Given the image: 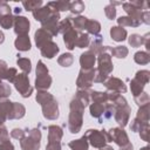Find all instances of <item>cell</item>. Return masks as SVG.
Returning a JSON list of instances; mask_svg holds the SVG:
<instances>
[{"label": "cell", "instance_id": "cell-39", "mask_svg": "<svg viewBox=\"0 0 150 150\" xmlns=\"http://www.w3.org/2000/svg\"><path fill=\"white\" fill-rule=\"evenodd\" d=\"M16 63H18V66L21 68V70H22L25 74H28V73L30 71V69H32L30 60L27 59V57H18Z\"/></svg>", "mask_w": 150, "mask_h": 150}, {"label": "cell", "instance_id": "cell-17", "mask_svg": "<svg viewBox=\"0 0 150 150\" xmlns=\"http://www.w3.org/2000/svg\"><path fill=\"white\" fill-rule=\"evenodd\" d=\"M52 35L48 33V32H46L45 29H42V28H39L36 32H35V43H36V46H38V48H41L43 45H46L47 42H49V41H52Z\"/></svg>", "mask_w": 150, "mask_h": 150}, {"label": "cell", "instance_id": "cell-7", "mask_svg": "<svg viewBox=\"0 0 150 150\" xmlns=\"http://www.w3.org/2000/svg\"><path fill=\"white\" fill-rule=\"evenodd\" d=\"M94 76H95V68L93 69H82L79 73L76 86L79 89H89L91 84L94 83Z\"/></svg>", "mask_w": 150, "mask_h": 150}, {"label": "cell", "instance_id": "cell-40", "mask_svg": "<svg viewBox=\"0 0 150 150\" xmlns=\"http://www.w3.org/2000/svg\"><path fill=\"white\" fill-rule=\"evenodd\" d=\"M70 28H73V21H71V18H66L63 19L62 21L59 22V33H61L62 35L69 30Z\"/></svg>", "mask_w": 150, "mask_h": 150}, {"label": "cell", "instance_id": "cell-52", "mask_svg": "<svg viewBox=\"0 0 150 150\" xmlns=\"http://www.w3.org/2000/svg\"><path fill=\"white\" fill-rule=\"evenodd\" d=\"M5 141H9L8 139V131L4 125H0V143H2Z\"/></svg>", "mask_w": 150, "mask_h": 150}, {"label": "cell", "instance_id": "cell-22", "mask_svg": "<svg viewBox=\"0 0 150 150\" xmlns=\"http://www.w3.org/2000/svg\"><path fill=\"white\" fill-rule=\"evenodd\" d=\"M32 13H33L34 19H35L36 21H39V22L42 23V22L49 16V14L52 13V9L46 5V6H43V7H40V8L35 9V11L32 12Z\"/></svg>", "mask_w": 150, "mask_h": 150}, {"label": "cell", "instance_id": "cell-60", "mask_svg": "<svg viewBox=\"0 0 150 150\" xmlns=\"http://www.w3.org/2000/svg\"><path fill=\"white\" fill-rule=\"evenodd\" d=\"M141 150H149V146H148V145H146V146H144V148H142V149H141Z\"/></svg>", "mask_w": 150, "mask_h": 150}, {"label": "cell", "instance_id": "cell-12", "mask_svg": "<svg viewBox=\"0 0 150 150\" xmlns=\"http://www.w3.org/2000/svg\"><path fill=\"white\" fill-rule=\"evenodd\" d=\"M103 84L105 86V88L110 91H115V93H125L127 91V86L124 84V82L117 77H114V76H109L104 82Z\"/></svg>", "mask_w": 150, "mask_h": 150}, {"label": "cell", "instance_id": "cell-24", "mask_svg": "<svg viewBox=\"0 0 150 150\" xmlns=\"http://www.w3.org/2000/svg\"><path fill=\"white\" fill-rule=\"evenodd\" d=\"M117 23L120 25V27H138L142 22L139 20H136L127 15V16H120L117 19Z\"/></svg>", "mask_w": 150, "mask_h": 150}, {"label": "cell", "instance_id": "cell-8", "mask_svg": "<svg viewBox=\"0 0 150 150\" xmlns=\"http://www.w3.org/2000/svg\"><path fill=\"white\" fill-rule=\"evenodd\" d=\"M59 20H60V13L52 11L49 16L41 23L42 25L41 28L48 32L52 36H55L59 34Z\"/></svg>", "mask_w": 150, "mask_h": 150}, {"label": "cell", "instance_id": "cell-3", "mask_svg": "<svg viewBox=\"0 0 150 150\" xmlns=\"http://www.w3.org/2000/svg\"><path fill=\"white\" fill-rule=\"evenodd\" d=\"M50 84H52V77L48 74V68L42 61H38L35 88L38 90H47L50 87Z\"/></svg>", "mask_w": 150, "mask_h": 150}, {"label": "cell", "instance_id": "cell-25", "mask_svg": "<svg viewBox=\"0 0 150 150\" xmlns=\"http://www.w3.org/2000/svg\"><path fill=\"white\" fill-rule=\"evenodd\" d=\"M69 5H70V1H49L47 4V6L54 11V12H61V11H69Z\"/></svg>", "mask_w": 150, "mask_h": 150}, {"label": "cell", "instance_id": "cell-2", "mask_svg": "<svg viewBox=\"0 0 150 150\" xmlns=\"http://www.w3.org/2000/svg\"><path fill=\"white\" fill-rule=\"evenodd\" d=\"M84 105L74 97L70 102V112H69V120H68V129L71 134H77L81 130L82 122H83V111Z\"/></svg>", "mask_w": 150, "mask_h": 150}, {"label": "cell", "instance_id": "cell-47", "mask_svg": "<svg viewBox=\"0 0 150 150\" xmlns=\"http://www.w3.org/2000/svg\"><path fill=\"white\" fill-rule=\"evenodd\" d=\"M104 13H105V15H107L108 19L114 20L115 16H116V8H115L112 5L109 4V5H107V6L104 7Z\"/></svg>", "mask_w": 150, "mask_h": 150}, {"label": "cell", "instance_id": "cell-11", "mask_svg": "<svg viewBox=\"0 0 150 150\" xmlns=\"http://www.w3.org/2000/svg\"><path fill=\"white\" fill-rule=\"evenodd\" d=\"M14 32L18 36L20 35H28V32H29V21L26 16H22V15H15L14 16Z\"/></svg>", "mask_w": 150, "mask_h": 150}, {"label": "cell", "instance_id": "cell-30", "mask_svg": "<svg viewBox=\"0 0 150 150\" xmlns=\"http://www.w3.org/2000/svg\"><path fill=\"white\" fill-rule=\"evenodd\" d=\"M103 48H104V46L102 45V36L98 34V35H96V38L94 39V41L90 43L89 50L93 52L96 55V54H100L101 52H103Z\"/></svg>", "mask_w": 150, "mask_h": 150}, {"label": "cell", "instance_id": "cell-53", "mask_svg": "<svg viewBox=\"0 0 150 150\" xmlns=\"http://www.w3.org/2000/svg\"><path fill=\"white\" fill-rule=\"evenodd\" d=\"M0 150H14V145L9 141H5L0 143Z\"/></svg>", "mask_w": 150, "mask_h": 150}, {"label": "cell", "instance_id": "cell-10", "mask_svg": "<svg viewBox=\"0 0 150 150\" xmlns=\"http://www.w3.org/2000/svg\"><path fill=\"white\" fill-rule=\"evenodd\" d=\"M108 136H109L110 142L114 141L120 148L129 143V137H128L127 132L122 128H112V129H110L108 131Z\"/></svg>", "mask_w": 150, "mask_h": 150}, {"label": "cell", "instance_id": "cell-57", "mask_svg": "<svg viewBox=\"0 0 150 150\" xmlns=\"http://www.w3.org/2000/svg\"><path fill=\"white\" fill-rule=\"evenodd\" d=\"M4 40H5V35H4V33L0 30V43H2Z\"/></svg>", "mask_w": 150, "mask_h": 150}, {"label": "cell", "instance_id": "cell-6", "mask_svg": "<svg viewBox=\"0 0 150 150\" xmlns=\"http://www.w3.org/2000/svg\"><path fill=\"white\" fill-rule=\"evenodd\" d=\"M13 83L15 86V89L21 94L22 97H29L30 96L33 88L29 84V79H28L27 74H25V73L18 74Z\"/></svg>", "mask_w": 150, "mask_h": 150}, {"label": "cell", "instance_id": "cell-20", "mask_svg": "<svg viewBox=\"0 0 150 150\" xmlns=\"http://www.w3.org/2000/svg\"><path fill=\"white\" fill-rule=\"evenodd\" d=\"M127 35H128V33H127L125 28H123V27L114 26V27H111V29H110V36L112 38V40H115V41H117V42L124 41V40L127 39Z\"/></svg>", "mask_w": 150, "mask_h": 150}, {"label": "cell", "instance_id": "cell-48", "mask_svg": "<svg viewBox=\"0 0 150 150\" xmlns=\"http://www.w3.org/2000/svg\"><path fill=\"white\" fill-rule=\"evenodd\" d=\"M16 75H18V70L15 68H8V71H7V75H6V80L8 82L13 83L15 77H16Z\"/></svg>", "mask_w": 150, "mask_h": 150}, {"label": "cell", "instance_id": "cell-38", "mask_svg": "<svg viewBox=\"0 0 150 150\" xmlns=\"http://www.w3.org/2000/svg\"><path fill=\"white\" fill-rule=\"evenodd\" d=\"M73 62H74V57L70 53H64L57 59V63L62 67H69L73 64Z\"/></svg>", "mask_w": 150, "mask_h": 150}, {"label": "cell", "instance_id": "cell-32", "mask_svg": "<svg viewBox=\"0 0 150 150\" xmlns=\"http://www.w3.org/2000/svg\"><path fill=\"white\" fill-rule=\"evenodd\" d=\"M109 53H110V55H112V56H115V57H117V59H124V57L128 55L129 50H128V48L124 47V46H118V47H114V48L110 47Z\"/></svg>", "mask_w": 150, "mask_h": 150}, {"label": "cell", "instance_id": "cell-5", "mask_svg": "<svg viewBox=\"0 0 150 150\" xmlns=\"http://www.w3.org/2000/svg\"><path fill=\"white\" fill-rule=\"evenodd\" d=\"M84 136L88 139V143H90L94 148L101 149L103 146H105L107 142H110L109 136H108V131L105 130H96V129H89Z\"/></svg>", "mask_w": 150, "mask_h": 150}, {"label": "cell", "instance_id": "cell-18", "mask_svg": "<svg viewBox=\"0 0 150 150\" xmlns=\"http://www.w3.org/2000/svg\"><path fill=\"white\" fill-rule=\"evenodd\" d=\"M25 114H26L25 107H23L21 103L13 102L11 112H9V115H8V120H19V118H22V117L25 116Z\"/></svg>", "mask_w": 150, "mask_h": 150}, {"label": "cell", "instance_id": "cell-43", "mask_svg": "<svg viewBox=\"0 0 150 150\" xmlns=\"http://www.w3.org/2000/svg\"><path fill=\"white\" fill-rule=\"evenodd\" d=\"M128 41L131 47H139L141 45H143V36L139 34H131Z\"/></svg>", "mask_w": 150, "mask_h": 150}, {"label": "cell", "instance_id": "cell-34", "mask_svg": "<svg viewBox=\"0 0 150 150\" xmlns=\"http://www.w3.org/2000/svg\"><path fill=\"white\" fill-rule=\"evenodd\" d=\"M90 43V38L87 33H79V36L76 39V43L75 46L79 47V48H84V47H88Z\"/></svg>", "mask_w": 150, "mask_h": 150}, {"label": "cell", "instance_id": "cell-37", "mask_svg": "<svg viewBox=\"0 0 150 150\" xmlns=\"http://www.w3.org/2000/svg\"><path fill=\"white\" fill-rule=\"evenodd\" d=\"M71 21H73V27H74V28H76V29H79V30H83V29H86L88 18L82 16V15H79V16L74 18Z\"/></svg>", "mask_w": 150, "mask_h": 150}, {"label": "cell", "instance_id": "cell-50", "mask_svg": "<svg viewBox=\"0 0 150 150\" xmlns=\"http://www.w3.org/2000/svg\"><path fill=\"white\" fill-rule=\"evenodd\" d=\"M7 71H8V67H7V63L4 61V60H0V80H6V75H7Z\"/></svg>", "mask_w": 150, "mask_h": 150}, {"label": "cell", "instance_id": "cell-13", "mask_svg": "<svg viewBox=\"0 0 150 150\" xmlns=\"http://www.w3.org/2000/svg\"><path fill=\"white\" fill-rule=\"evenodd\" d=\"M95 61H96V55L90 50L82 53L80 56V64L82 69H93Z\"/></svg>", "mask_w": 150, "mask_h": 150}, {"label": "cell", "instance_id": "cell-29", "mask_svg": "<svg viewBox=\"0 0 150 150\" xmlns=\"http://www.w3.org/2000/svg\"><path fill=\"white\" fill-rule=\"evenodd\" d=\"M90 102L91 103H103L105 104L108 102V93L102 91H93L90 93Z\"/></svg>", "mask_w": 150, "mask_h": 150}, {"label": "cell", "instance_id": "cell-23", "mask_svg": "<svg viewBox=\"0 0 150 150\" xmlns=\"http://www.w3.org/2000/svg\"><path fill=\"white\" fill-rule=\"evenodd\" d=\"M69 148L71 150H88V146H89V143H88V139L87 137L83 135L81 138L79 139H74L71 142H69Z\"/></svg>", "mask_w": 150, "mask_h": 150}, {"label": "cell", "instance_id": "cell-36", "mask_svg": "<svg viewBox=\"0 0 150 150\" xmlns=\"http://www.w3.org/2000/svg\"><path fill=\"white\" fill-rule=\"evenodd\" d=\"M22 6L25 7L26 11L34 12L35 9L42 7V1H41V0H28V1H22Z\"/></svg>", "mask_w": 150, "mask_h": 150}, {"label": "cell", "instance_id": "cell-21", "mask_svg": "<svg viewBox=\"0 0 150 150\" xmlns=\"http://www.w3.org/2000/svg\"><path fill=\"white\" fill-rule=\"evenodd\" d=\"M122 6H123V9L125 11V13L128 14V16L134 18V19L141 21V16H142V12H143V11L136 8V7L132 6L130 2H123Z\"/></svg>", "mask_w": 150, "mask_h": 150}, {"label": "cell", "instance_id": "cell-44", "mask_svg": "<svg viewBox=\"0 0 150 150\" xmlns=\"http://www.w3.org/2000/svg\"><path fill=\"white\" fill-rule=\"evenodd\" d=\"M11 93H12V90H11L9 84L4 83L0 80V98H6L7 96L11 95Z\"/></svg>", "mask_w": 150, "mask_h": 150}, {"label": "cell", "instance_id": "cell-46", "mask_svg": "<svg viewBox=\"0 0 150 150\" xmlns=\"http://www.w3.org/2000/svg\"><path fill=\"white\" fill-rule=\"evenodd\" d=\"M7 14H12V8L6 1H0V19Z\"/></svg>", "mask_w": 150, "mask_h": 150}, {"label": "cell", "instance_id": "cell-31", "mask_svg": "<svg viewBox=\"0 0 150 150\" xmlns=\"http://www.w3.org/2000/svg\"><path fill=\"white\" fill-rule=\"evenodd\" d=\"M86 30L89 33V34H93V35H98L100 30H101V25L98 21L96 20H89L87 21V26H86Z\"/></svg>", "mask_w": 150, "mask_h": 150}, {"label": "cell", "instance_id": "cell-1", "mask_svg": "<svg viewBox=\"0 0 150 150\" xmlns=\"http://www.w3.org/2000/svg\"><path fill=\"white\" fill-rule=\"evenodd\" d=\"M109 50H110V47L105 46L103 48V52L98 54V57H97L98 67L95 69V76H94V82L96 83H103L109 77V74L114 69V66L111 62V55Z\"/></svg>", "mask_w": 150, "mask_h": 150}, {"label": "cell", "instance_id": "cell-33", "mask_svg": "<svg viewBox=\"0 0 150 150\" xmlns=\"http://www.w3.org/2000/svg\"><path fill=\"white\" fill-rule=\"evenodd\" d=\"M135 118H137L138 121H141L143 123H149V103L139 107V109L137 111V116Z\"/></svg>", "mask_w": 150, "mask_h": 150}, {"label": "cell", "instance_id": "cell-51", "mask_svg": "<svg viewBox=\"0 0 150 150\" xmlns=\"http://www.w3.org/2000/svg\"><path fill=\"white\" fill-rule=\"evenodd\" d=\"M139 135H141V138L145 142H148L149 139V124H145L141 130H139Z\"/></svg>", "mask_w": 150, "mask_h": 150}, {"label": "cell", "instance_id": "cell-28", "mask_svg": "<svg viewBox=\"0 0 150 150\" xmlns=\"http://www.w3.org/2000/svg\"><path fill=\"white\" fill-rule=\"evenodd\" d=\"M144 86H145V83H143L142 81H139V80L136 79V77H134V79L131 80L130 89H131V93H132L134 97H136V96H138L141 93H143Z\"/></svg>", "mask_w": 150, "mask_h": 150}, {"label": "cell", "instance_id": "cell-45", "mask_svg": "<svg viewBox=\"0 0 150 150\" xmlns=\"http://www.w3.org/2000/svg\"><path fill=\"white\" fill-rule=\"evenodd\" d=\"M135 101H136V103H137L139 107H141V105H145V104L149 103V95H148L145 91H143V93H141L138 96L135 97Z\"/></svg>", "mask_w": 150, "mask_h": 150}, {"label": "cell", "instance_id": "cell-14", "mask_svg": "<svg viewBox=\"0 0 150 150\" xmlns=\"http://www.w3.org/2000/svg\"><path fill=\"white\" fill-rule=\"evenodd\" d=\"M40 50H41V55L43 56V57H47V59H53L57 53H59V46L52 40V41H49V42H47L46 45H43L41 48H40Z\"/></svg>", "mask_w": 150, "mask_h": 150}, {"label": "cell", "instance_id": "cell-41", "mask_svg": "<svg viewBox=\"0 0 150 150\" xmlns=\"http://www.w3.org/2000/svg\"><path fill=\"white\" fill-rule=\"evenodd\" d=\"M69 11L74 14H80L82 11H84V4L80 0L71 1L70 5H69Z\"/></svg>", "mask_w": 150, "mask_h": 150}, {"label": "cell", "instance_id": "cell-59", "mask_svg": "<svg viewBox=\"0 0 150 150\" xmlns=\"http://www.w3.org/2000/svg\"><path fill=\"white\" fill-rule=\"evenodd\" d=\"M14 11H15V13H18V14H19V15H20V12H21V9H20V8H19V7H16V8H15V9H14Z\"/></svg>", "mask_w": 150, "mask_h": 150}, {"label": "cell", "instance_id": "cell-42", "mask_svg": "<svg viewBox=\"0 0 150 150\" xmlns=\"http://www.w3.org/2000/svg\"><path fill=\"white\" fill-rule=\"evenodd\" d=\"M13 23H14V15H12V14H7V15H5L0 19V25L5 29L12 28Z\"/></svg>", "mask_w": 150, "mask_h": 150}, {"label": "cell", "instance_id": "cell-16", "mask_svg": "<svg viewBox=\"0 0 150 150\" xmlns=\"http://www.w3.org/2000/svg\"><path fill=\"white\" fill-rule=\"evenodd\" d=\"M77 36H79V33H77V30H76L74 27L70 28L69 30H67V32L63 34V41H64V43H66V47H67L69 50H71V49L75 48V43H76Z\"/></svg>", "mask_w": 150, "mask_h": 150}, {"label": "cell", "instance_id": "cell-58", "mask_svg": "<svg viewBox=\"0 0 150 150\" xmlns=\"http://www.w3.org/2000/svg\"><path fill=\"white\" fill-rule=\"evenodd\" d=\"M101 150H114L111 146H109V145H105V146H103V148H101Z\"/></svg>", "mask_w": 150, "mask_h": 150}, {"label": "cell", "instance_id": "cell-15", "mask_svg": "<svg viewBox=\"0 0 150 150\" xmlns=\"http://www.w3.org/2000/svg\"><path fill=\"white\" fill-rule=\"evenodd\" d=\"M63 136V131L59 125H49L48 127V143H61V138Z\"/></svg>", "mask_w": 150, "mask_h": 150}, {"label": "cell", "instance_id": "cell-55", "mask_svg": "<svg viewBox=\"0 0 150 150\" xmlns=\"http://www.w3.org/2000/svg\"><path fill=\"white\" fill-rule=\"evenodd\" d=\"M134 148H132V144L129 142L128 144H125V145H123V146H121L120 148V150H132Z\"/></svg>", "mask_w": 150, "mask_h": 150}, {"label": "cell", "instance_id": "cell-54", "mask_svg": "<svg viewBox=\"0 0 150 150\" xmlns=\"http://www.w3.org/2000/svg\"><path fill=\"white\" fill-rule=\"evenodd\" d=\"M141 22H144V23H146V25L150 23V12H149V11H144V12H142Z\"/></svg>", "mask_w": 150, "mask_h": 150}, {"label": "cell", "instance_id": "cell-9", "mask_svg": "<svg viewBox=\"0 0 150 150\" xmlns=\"http://www.w3.org/2000/svg\"><path fill=\"white\" fill-rule=\"evenodd\" d=\"M41 107H42V114L47 120H56L59 117V105L54 97L42 103Z\"/></svg>", "mask_w": 150, "mask_h": 150}, {"label": "cell", "instance_id": "cell-27", "mask_svg": "<svg viewBox=\"0 0 150 150\" xmlns=\"http://www.w3.org/2000/svg\"><path fill=\"white\" fill-rule=\"evenodd\" d=\"M104 108H105V104L103 103H91L90 104V115L93 117H96L98 120H101V117L103 116V112H104Z\"/></svg>", "mask_w": 150, "mask_h": 150}, {"label": "cell", "instance_id": "cell-26", "mask_svg": "<svg viewBox=\"0 0 150 150\" xmlns=\"http://www.w3.org/2000/svg\"><path fill=\"white\" fill-rule=\"evenodd\" d=\"M90 93H91V90H89V89H79V90L76 91L75 97H76L84 107H87V105L90 103Z\"/></svg>", "mask_w": 150, "mask_h": 150}, {"label": "cell", "instance_id": "cell-4", "mask_svg": "<svg viewBox=\"0 0 150 150\" xmlns=\"http://www.w3.org/2000/svg\"><path fill=\"white\" fill-rule=\"evenodd\" d=\"M40 139H41V131L38 128H34L28 131L20 139V145L22 150H39L40 149Z\"/></svg>", "mask_w": 150, "mask_h": 150}, {"label": "cell", "instance_id": "cell-19", "mask_svg": "<svg viewBox=\"0 0 150 150\" xmlns=\"http://www.w3.org/2000/svg\"><path fill=\"white\" fill-rule=\"evenodd\" d=\"M15 48L20 52H27L30 49L32 45H30V40L28 38V35H20L16 38V40L14 41Z\"/></svg>", "mask_w": 150, "mask_h": 150}, {"label": "cell", "instance_id": "cell-35", "mask_svg": "<svg viewBox=\"0 0 150 150\" xmlns=\"http://www.w3.org/2000/svg\"><path fill=\"white\" fill-rule=\"evenodd\" d=\"M134 60L138 64H146L150 62V54L148 52H137L134 56Z\"/></svg>", "mask_w": 150, "mask_h": 150}, {"label": "cell", "instance_id": "cell-49", "mask_svg": "<svg viewBox=\"0 0 150 150\" xmlns=\"http://www.w3.org/2000/svg\"><path fill=\"white\" fill-rule=\"evenodd\" d=\"M25 135H26V131L22 130V129L15 128V129H13V130L11 131V136H12L13 138H15V139H21Z\"/></svg>", "mask_w": 150, "mask_h": 150}, {"label": "cell", "instance_id": "cell-56", "mask_svg": "<svg viewBox=\"0 0 150 150\" xmlns=\"http://www.w3.org/2000/svg\"><path fill=\"white\" fill-rule=\"evenodd\" d=\"M6 120H7V116H6V115L0 110V125H2V124H4V122H5Z\"/></svg>", "mask_w": 150, "mask_h": 150}]
</instances>
